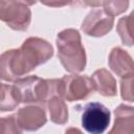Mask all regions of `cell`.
Returning <instances> with one entry per match:
<instances>
[{
    "label": "cell",
    "mask_w": 134,
    "mask_h": 134,
    "mask_svg": "<svg viewBox=\"0 0 134 134\" xmlns=\"http://www.w3.org/2000/svg\"><path fill=\"white\" fill-rule=\"evenodd\" d=\"M52 46L40 38H28L19 49H9L0 55V77L13 82L48 61Z\"/></svg>",
    "instance_id": "cell-1"
},
{
    "label": "cell",
    "mask_w": 134,
    "mask_h": 134,
    "mask_svg": "<svg viewBox=\"0 0 134 134\" xmlns=\"http://www.w3.org/2000/svg\"><path fill=\"white\" fill-rule=\"evenodd\" d=\"M18 103H45L60 94V80H44L36 75L18 79L13 85Z\"/></svg>",
    "instance_id": "cell-2"
},
{
    "label": "cell",
    "mask_w": 134,
    "mask_h": 134,
    "mask_svg": "<svg viewBox=\"0 0 134 134\" xmlns=\"http://www.w3.org/2000/svg\"><path fill=\"white\" fill-rule=\"evenodd\" d=\"M58 57L61 64L69 72H81L85 69L86 54L77 30L69 28L57 37Z\"/></svg>",
    "instance_id": "cell-3"
},
{
    "label": "cell",
    "mask_w": 134,
    "mask_h": 134,
    "mask_svg": "<svg viewBox=\"0 0 134 134\" xmlns=\"http://www.w3.org/2000/svg\"><path fill=\"white\" fill-rule=\"evenodd\" d=\"M35 2L0 1V20L15 30H26L30 23L29 5Z\"/></svg>",
    "instance_id": "cell-4"
},
{
    "label": "cell",
    "mask_w": 134,
    "mask_h": 134,
    "mask_svg": "<svg viewBox=\"0 0 134 134\" xmlns=\"http://www.w3.org/2000/svg\"><path fill=\"white\" fill-rule=\"evenodd\" d=\"M94 90L91 77L86 75L70 74L60 80L61 97L68 102H74L86 98Z\"/></svg>",
    "instance_id": "cell-5"
},
{
    "label": "cell",
    "mask_w": 134,
    "mask_h": 134,
    "mask_svg": "<svg viewBox=\"0 0 134 134\" xmlns=\"http://www.w3.org/2000/svg\"><path fill=\"white\" fill-rule=\"evenodd\" d=\"M110 124V111L97 102L85 106L82 114V126L90 134H102Z\"/></svg>",
    "instance_id": "cell-6"
},
{
    "label": "cell",
    "mask_w": 134,
    "mask_h": 134,
    "mask_svg": "<svg viewBox=\"0 0 134 134\" xmlns=\"http://www.w3.org/2000/svg\"><path fill=\"white\" fill-rule=\"evenodd\" d=\"M114 22V17L102 9L91 10L82 23L83 31L92 37L105 36L111 30Z\"/></svg>",
    "instance_id": "cell-7"
},
{
    "label": "cell",
    "mask_w": 134,
    "mask_h": 134,
    "mask_svg": "<svg viewBox=\"0 0 134 134\" xmlns=\"http://www.w3.org/2000/svg\"><path fill=\"white\" fill-rule=\"evenodd\" d=\"M17 121L21 129L35 131L43 127L46 122L45 111L38 106H28L20 108L17 115Z\"/></svg>",
    "instance_id": "cell-8"
},
{
    "label": "cell",
    "mask_w": 134,
    "mask_h": 134,
    "mask_svg": "<svg viewBox=\"0 0 134 134\" xmlns=\"http://www.w3.org/2000/svg\"><path fill=\"white\" fill-rule=\"evenodd\" d=\"M113 128L108 134H134V110L133 107L119 105L115 111Z\"/></svg>",
    "instance_id": "cell-9"
},
{
    "label": "cell",
    "mask_w": 134,
    "mask_h": 134,
    "mask_svg": "<svg viewBox=\"0 0 134 134\" xmlns=\"http://www.w3.org/2000/svg\"><path fill=\"white\" fill-rule=\"evenodd\" d=\"M109 65L111 69L122 79L133 76L132 58L119 47H115L112 49L109 57Z\"/></svg>",
    "instance_id": "cell-10"
},
{
    "label": "cell",
    "mask_w": 134,
    "mask_h": 134,
    "mask_svg": "<svg viewBox=\"0 0 134 134\" xmlns=\"http://www.w3.org/2000/svg\"><path fill=\"white\" fill-rule=\"evenodd\" d=\"M94 90H97L104 96H114L116 94V83L112 74L106 69L96 70L91 77Z\"/></svg>",
    "instance_id": "cell-11"
},
{
    "label": "cell",
    "mask_w": 134,
    "mask_h": 134,
    "mask_svg": "<svg viewBox=\"0 0 134 134\" xmlns=\"http://www.w3.org/2000/svg\"><path fill=\"white\" fill-rule=\"evenodd\" d=\"M48 109L50 119L55 122L63 125L68 120V110L65 102L61 96L54 95L48 99Z\"/></svg>",
    "instance_id": "cell-12"
},
{
    "label": "cell",
    "mask_w": 134,
    "mask_h": 134,
    "mask_svg": "<svg viewBox=\"0 0 134 134\" xmlns=\"http://www.w3.org/2000/svg\"><path fill=\"white\" fill-rule=\"evenodd\" d=\"M18 104L13 86L0 83V111H12Z\"/></svg>",
    "instance_id": "cell-13"
},
{
    "label": "cell",
    "mask_w": 134,
    "mask_h": 134,
    "mask_svg": "<svg viewBox=\"0 0 134 134\" xmlns=\"http://www.w3.org/2000/svg\"><path fill=\"white\" fill-rule=\"evenodd\" d=\"M133 14L124 17L117 24V31L125 45H133Z\"/></svg>",
    "instance_id": "cell-14"
},
{
    "label": "cell",
    "mask_w": 134,
    "mask_h": 134,
    "mask_svg": "<svg viewBox=\"0 0 134 134\" xmlns=\"http://www.w3.org/2000/svg\"><path fill=\"white\" fill-rule=\"evenodd\" d=\"M0 134H22L15 115L0 117Z\"/></svg>",
    "instance_id": "cell-15"
},
{
    "label": "cell",
    "mask_w": 134,
    "mask_h": 134,
    "mask_svg": "<svg viewBox=\"0 0 134 134\" xmlns=\"http://www.w3.org/2000/svg\"><path fill=\"white\" fill-rule=\"evenodd\" d=\"M104 10L111 16L125 12L129 5V1H104L102 2Z\"/></svg>",
    "instance_id": "cell-16"
},
{
    "label": "cell",
    "mask_w": 134,
    "mask_h": 134,
    "mask_svg": "<svg viewBox=\"0 0 134 134\" xmlns=\"http://www.w3.org/2000/svg\"><path fill=\"white\" fill-rule=\"evenodd\" d=\"M133 76L125 77L121 81V97L126 100L133 102Z\"/></svg>",
    "instance_id": "cell-17"
},
{
    "label": "cell",
    "mask_w": 134,
    "mask_h": 134,
    "mask_svg": "<svg viewBox=\"0 0 134 134\" xmlns=\"http://www.w3.org/2000/svg\"><path fill=\"white\" fill-rule=\"evenodd\" d=\"M65 134H83V133L76 128H69L68 130H66Z\"/></svg>",
    "instance_id": "cell-18"
}]
</instances>
